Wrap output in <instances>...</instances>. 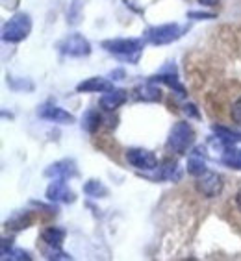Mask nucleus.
I'll list each match as a JSON object with an SVG mask.
<instances>
[{"instance_id": "28", "label": "nucleus", "mask_w": 241, "mask_h": 261, "mask_svg": "<svg viewBox=\"0 0 241 261\" xmlns=\"http://www.w3.org/2000/svg\"><path fill=\"white\" fill-rule=\"evenodd\" d=\"M236 206H237V210L241 211V189L237 191V195H236Z\"/></svg>"}, {"instance_id": "17", "label": "nucleus", "mask_w": 241, "mask_h": 261, "mask_svg": "<svg viewBox=\"0 0 241 261\" xmlns=\"http://www.w3.org/2000/svg\"><path fill=\"white\" fill-rule=\"evenodd\" d=\"M180 178L178 172V163L175 160H165L160 167V176L158 180H167V181H176Z\"/></svg>"}, {"instance_id": "1", "label": "nucleus", "mask_w": 241, "mask_h": 261, "mask_svg": "<svg viewBox=\"0 0 241 261\" xmlns=\"http://www.w3.org/2000/svg\"><path fill=\"white\" fill-rule=\"evenodd\" d=\"M102 46L106 48V52L132 65H136L143 54V43L139 39H108L102 43Z\"/></svg>"}, {"instance_id": "2", "label": "nucleus", "mask_w": 241, "mask_h": 261, "mask_svg": "<svg viewBox=\"0 0 241 261\" xmlns=\"http://www.w3.org/2000/svg\"><path fill=\"white\" fill-rule=\"evenodd\" d=\"M195 143V130L191 128L189 122L180 121L176 122L169 132V139H167V148L178 156H184L189 152V148Z\"/></svg>"}, {"instance_id": "10", "label": "nucleus", "mask_w": 241, "mask_h": 261, "mask_svg": "<svg viewBox=\"0 0 241 261\" xmlns=\"http://www.w3.org/2000/svg\"><path fill=\"white\" fill-rule=\"evenodd\" d=\"M76 174L78 171H76V163L73 160L56 161L45 171L46 178H54V180H69V178H75Z\"/></svg>"}, {"instance_id": "11", "label": "nucleus", "mask_w": 241, "mask_h": 261, "mask_svg": "<svg viewBox=\"0 0 241 261\" xmlns=\"http://www.w3.org/2000/svg\"><path fill=\"white\" fill-rule=\"evenodd\" d=\"M187 172L191 176H201L206 172V148L204 146H195L187 156Z\"/></svg>"}, {"instance_id": "4", "label": "nucleus", "mask_w": 241, "mask_h": 261, "mask_svg": "<svg viewBox=\"0 0 241 261\" xmlns=\"http://www.w3.org/2000/svg\"><path fill=\"white\" fill-rule=\"evenodd\" d=\"M186 28L176 22H169V24H161L154 26V28H149L145 32V39L151 43V45H169L173 41L180 39L184 35Z\"/></svg>"}, {"instance_id": "24", "label": "nucleus", "mask_w": 241, "mask_h": 261, "mask_svg": "<svg viewBox=\"0 0 241 261\" xmlns=\"http://www.w3.org/2000/svg\"><path fill=\"white\" fill-rule=\"evenodd\" d=\"M6 259H11V261H30L32 257H30V254H28V252L15 248V250H10L4 257H2V261H6Z\"/></svg>"}, {"instance_id": "18", "label": "nucleus", "mask_w": 241, "mask_h": 261, "mask_svg": "<svg viewBox=\"0 0 241 261\" xmlns=\"http://www.w3.org/2000/svg\"><path fill=\"white\" fill-rule=\"evenodd\" d=\"M41 239L43 243L49 246H61V243L65 241V230H60V228H46L41 233Z\"/></svg>"}, {"instance_id": "21", "label": "nucleus", "mask_w": 241, "mask_h": 261, "mask_svg": "<svg viewBox=\"0 0 241 261\" xmlns=\"http://www.w3.org/2000/svg\"><path fill=\"white\" fill-rule=\"evenodd\" d=\"M152 82H163L165 86H169L173 91L176 93V96H186V89H184V86H182L180 82H178V78L173 74H160L156 76V78H152Z\"/></svg>"}, {"instance_id": "23", "label": "nucleus", "mask_w": 241, "mask_h": 261, "mask_svg": "<svg viewBox=\"0 0 241 261\" xmlns=\"http://www.w3.org/2000/svg\"><path fill=\"white\" fill-rule=\"evenodd\" d=\"M46 248H45V256H46V259H70V256L69 254H65V252L61 250V246H49V245H45Z\"/></svg>"}, {"instance_id": "19", "label": "nucleus", "mask_w": 241, "mask_h": 261, "mask_svg": "<svg viewBox=\"0 0 241 261\" xmlns=\"http://www.w3.org/2000/svg\"><path fill=\"white\" fill-rule=\"evenodd\" d=\"M30 224H32L30 213H28V211H19V213H15L10 221L6 222V228L19 231V230H25V228H28Z\"/></svg>"}, {"instance_id": "27", "label": "nucleus", "mask_w": 241, "mask_h": 261, "mask_svg": "<svg viewBox=\"0 0 241 261\" xmlns=\"http://www.w3.org/2000/svg\"><path fill=\"white\" fill-rule=\"evenodd\" d=\"M199 4H202V6H215L219 0H197Z\"/></svg>"}, {"instance_id": "9", "label": "nucleus", "mask_w": 241, "mask_h": 261, "mask_svg": "<svg viewBox=\"0 0 241 261\" xmlns=\"http://www.w3.org/2000/svg\"><path fill=\"white\" fill-rule=\"evenodd\" d=\"M37 115L41 119H46V121L58 122V124H73L75 122V115L73 113L65 111L63 108H58V106H51V104L41 106L39 110H37Z\"/></svg>"}, {"instance_id": "16", "label": "nucleus", "mask_w": 241, "mask_h": 261, "mask_svg": "<svg viewBox=\"0 0 241 261\" xmlns=\"http://www.w3.org/2000/svg\"><path fill=\"white\" fill-rule=\"evenodd\" d=\"M102 124V117L99 111L95 110H89L84 113V117H82V128L87 132V134H95L99 128H101Z\"/></svg>"}, {"instance_id": "15", "label": "nucleus", "mask_w": 241, "mask_h": 261, "mask_svg": "<svg viewBox=\"0 0 241 261\" xmlns=\"http://www.w3.org/2000/svg\"><path fill=\"white\" fill-rule=\"evenodd\" d=\"M137 98L143 102H158L161 98V91L160 87L154 86V82H149L145 86L137 87Z\"/></svg>"}, {"instance_id": "7", "label": "nucleus", "mask_w": 241, "mask_h": 261, "mask_svg": "<svg viewBox=\"0 0 241 261\" xmlns=\"http://www.w3.org/2000/svg\"><path fill=\"white\" fill-rule=\"evenodd\" d=\"M126 160L132 167H136L137 171H154V169H158V158L145 148H128Z\"/></svg>"}, {"instance_id": "8", "label": "nucleus", "mask_w": 241, "mask_h": 261, "mask_svg": "<svg viewBox=\"0 0 241 261\" xmlns=\"http://www.w3.org/2000/svg\"><path fill=\"white\" fill-rule=\"evenodd\" d=\"M46 200L58 202V204H73L76 200L75 193L70 191L65 180H54L51 186L46 187Z\"/></svg>"}, {"instance_id": "14", "label": "nucleus", "mask_w": 241, "mask_h": 261, "mask_svg": "<svg viewBox=\"0 0 241 261\" xmlns=\"http://www.w3.org/2000/svg\"><path fill=\"white\" fill-rule=\"evenodd\" d=\"M211 130L217 136V141L223 143L225 146H234L237 143H241V132L230 130V128H225V126H213Z\"/></svg>"}, {"instance_id": "6", "label": "nucleus", "mask_w": 241, "mask_h": 261, "mask_svg": "<svg viewBox=\"0 0 241 261\" xmlns=\"http://www.w3.org/2000/svg\"><path fill=\"white\" fill-rule=\"evenodd\" d=\"M223 187H225L223 176L217 174V172L206 171L202 172L201 176H197V191L201 193V195H204L206 198L219 196L223 193Z\"/></svg>"}, {"instance_id": "25", "label": "nucleus", "mask_w": 241, "mask_h": 261, "mask_svg": "<svg viewBox=\"0 0 241 261\" xmlns=\"http://www.w3.org/2000/svg\"><path fill=\"white\" fill-rule=\"evenodd\" d=\"M230 117H232V121L236 122L237 126H241V96L237 98L234 104H232L230 108Z\"/></svg>"}, {"instance_id": "26", "label": "nucleus", "mask_w": 241, "mask_h": 261, "mask_svg": "<svg viewBox=\"0 0 241 261\" xmlns=\"http://www.w3.org/2000/svg\"><path fill=\"white\" fill-rule=\"evenodd\" d=\"M189 17H197V19H211L213 13H197V11H191Z\"/></svg>"}, {"instance_id": "20", "label": "nucleus", "mask_w": 241, "mask_h": 261, "mask_svg": "<svg viewBox=\"0 0 241 261\" xmlns=\"http://www.w3.org/2000/svg\"><path fill=\"white\" fill-rule=\"evenodd\" d=\"M84 193L87 196H93V198H104L108 195V187L102 184L101 180H89L84 186Z\"/></svg>"}, {"instance_id": "3", "label": "nucleus", "mask_w": 241, "mask_h": 261, "mask_svg": "<svg viewBox=\"0 0 241 261\" xmlns=\"http://www.w3.org/2000/svg\"><path fill=\"white\" fill-rule=\"evenodd\" d=\"M32 32V19L28 13H15L4 26H2V39L6 43H20Z\"/></svg>"}, {"instance_id": "13", "label": "nucleus", "mask_w": 241, "mask_h": 261, "mask_svg": "<svg viewBox=\"0 0 241 261\" xmlns=\"http://www.w3.org/2000/svg\"><path fill=\"white\" fill-rule=\"evenodd\" d=\"M113 89L110 80H106V78H87V80L80 82L78 86H76V91L78 93H106V91Z\"/></svg>"}, {"instance_id": "5", "label": "nucleus", "mask_w": 241, "mask_h": 261, "mask_svg": "<svg viewBox=\"0 0 241 261\" xmlns=\"http://www.w3.org/2000/svg\"><path fill=\"white\" fill-rule=\"evenodd\" d=\"M58 50L69 58H84V56L91 54V45L84 35L73 34L58 43Z\"/></svg>"}, {"instance_id": "22", "label": "nucleus", "mask_w": 241, "mask_h": 261, "mask_svg": "<svg viewBox=\"0 0 241 261\" xmlns=\"http://www.w3.org/2000/svg\"><path fill=\"white\" fill-rule=\"evenodd\" d=\"M223 163L241 171V150H236L234 146H226V150L223 152Z\"/></svg>"}, {"instance_id": "12", "label": "nucleus", "mask_w": 241, "mask_h": 261, "mask_svg": "<svg viewBox=\"0 0 241 261\" xmlns=\"http://www.w3.org/2000/svg\"><path fill=\"white\" fill-rule=\"evenodd\" d=\"M126 98H128V93L125 89H110L101 96V108L104 111H115L125 104Z\"/></svg>"}]
</instances>
